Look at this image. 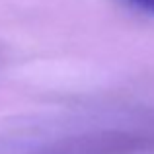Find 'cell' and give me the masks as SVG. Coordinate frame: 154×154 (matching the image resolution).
<instances>
[{
    "label": "cell",
    "mask_w": 154,
    "mask_h": 154,
    "mask_svg": "<svg viewBox=\"0 0 154 154\" xmlns=\"http://www.w3.org/2000/svg\"><path fill=\"white\" fill-rule=\"evenodd\" d=\"M127 4H131L133 8L140 12H146V14L154 16V0H125Z\"/></svg>",
    "instance_id": "obj_1"
}]
</instances>
